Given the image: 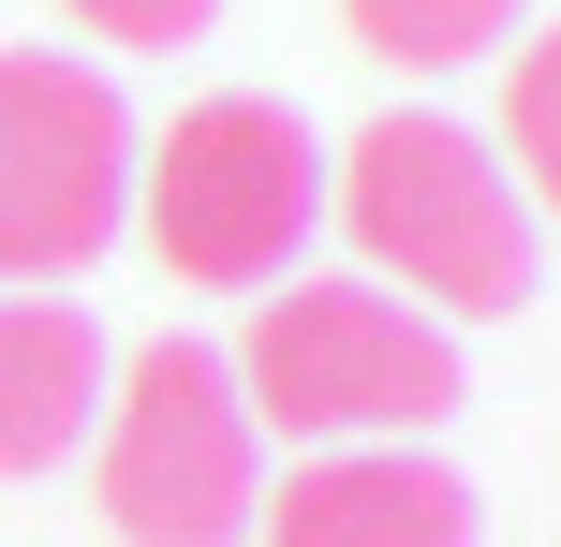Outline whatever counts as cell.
Instances as JSON below:
<instances>
[{
  "instance_id": "1",
  "label": "cell",
  "mask_w": 561,
  "mask_h": 547,
  "mask_svg": "<svg viewBox=\"0 0 561 547\" xmlns=\"http://www.w3.org/2000/svg\"><path fill=\"white\" fill-rule=\"evenodd\" d=\"M325 207H340V237L369 252V282L385 296H414L428 326H488V311H533V282H547V252H533V193L503 178V148L473 134V118H369L355 148H340V178H325Z\"/></svg>"
},
{
  "instance_id": "2",
  "label": "cell",
  "mask_w": 561,
  "mask_h": 547,
  "mask_svg": "<svg viewBox=\"0 0 561 547\" xmlns=\"http://www.w3.org/2000/svg\"><path fill=\"white\" fill-rule=\"evenodd\" d=\"M222 371L252 400V430H280V444H414L473 400L458 341L385 282H266Z\"/></svg>"
},
{
  "instance_id": "3",
  "label": "cell",
  "mask_w": 561,
  "mask_h": 547,
  "mask_svg": "<svg viewBox=\"0 0 561 547\" xmlns=\"http://www.w3.org/2000/svg\"><path fill=\"white\" fill-rule=\"evenodd\" d=\"M134 223H148V252H163L178 282L266 296L280 266L310 252V223H325V148H310V118L266 104V89H207V104H178L163 134L134 148Z\"/></svg>"
},
{
  "instance_id": "4",
  "label": "cell",
  "mask_w": 561,
  "mask_h": 547,
  "mask_svg": "<svg viewBox=\"0 0 561 547\" xmlns=\"http://www.w3.org/2000/svg\"><path fill=\"white\" fill-rule=\"evenodd\" d=\"M89 474H104L118 547H237V533H252L266 430H252V400H237L222 341H148L134 371H104Z\"/></svg>"
},
{
  "instance_id": "5",
  "label": "cell",
  "mask_w": 561,
  "mask_h": 547,
  "mask_svg": "<svg viewBox=\"0 0 561 547\" xmlns=\"http://www.w3.org/2000/svg\"><path fill=\"white\" fill-rule=\"evenodd\" d=\"M134 104L104 59L0 45V282H75L134 223Z\"/></svg>"
},
{
  "instance_id": "6",
  "label": "cell",
  "mask_w": 561,
  "mask_h": 547,
  "mask_svg": "<svg viewBox=\"0 0 561 547\" xmlns=\"http://www.w3.org/2000/svg\"><path fill=\"white\" fill-rule=\"evenodd\" d=\"M266 547H473V489L414 444H310L296 489L252 503Z\"/></svg>"
},
{
  "instance_id": "7",
  "label": "cell",
  "mask_w": 561,
  "mask_h": 547,
  "mask_svg": "<svg viewBox=\"0 0 561 547\" xmlns=\"http://www.w3.org/2000/svg\"><path fill=\"white\" fill-rule=\"evenodd\" d=\"M104 414V326L45 282H0V474H59Z\"/></svg>"
},
{
  "instance_id": "8",
  "label": "cell",
  "mask_w": 561,
  "mask_h": 547,
  "mask_svg": "<svg viewBox=\"0 0 561 547\" xmlns=\"http://www.w3.org/2000/svg\"><path fill=\"white\" fill-rule=\"evenodd\" d=\"M340 30H355L369 59H399V75H458V59L517 45L533 0H340Z\"/></svg>"
},
{
  "instance_id": "9",
  "label": "cell",
  "mask_w": 561,
  "mask_h": 547,
  "mask_svg": "<svg viewBox=\"0 0 561 547\" xmlns=\"http://www.w3.org/2000/svg\"><path fill=\"white\" fill-rule=\"evenodd\" d=\"M503 178L533 193V223H561V15L517 45V75H503Z\"/></svg>"
},
{
  "instance_id": "10",
  "label": "cell",
  "mask_w": 561,
  "mask_h": 547,
  "mask_svg": "<svg viewBox=\"0 0 561 547\" xmlns=\"http://www.w3.org/2000/svg\"><path fill=\"white\" fill-rule=\"evenodd\" d=\"M59 15L89 30V45H207V15H222V0H59Z\"/></svg>"
}]
</instances>
